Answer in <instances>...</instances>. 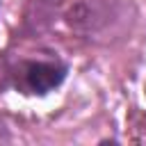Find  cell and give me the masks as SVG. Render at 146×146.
Here are the masks:
<instances>
[{"instance_id":"cell-3","label":"cell","mask_w":146,"mask_h":146,"mask_svg":"<svg viewBox=\"0 0 146 146\" xmlns=\"http://www.w3.org/2000/svg\"><path fill=\"white\" fill-rule=\"evenodd\" d=\"M62 9L64 5L59 0H30L23 11V27L30 34H41L62 18Z\"/></svg>"},{"instance_id":"cell-2","label":"cell","mask_w":146,"mask_h":146,"mask_svg":"<svg viewBox=\"0 0 146 146\" xmlns=\"http://www.w3.org/2000/svg\"><path fill=\"white\" fill-rule=\"evenodd\" d=\"M18 73L21 87L27 94L46 96L66 80L68 66L59 59H25L18 64Z\"/></svg>"},{"instance_id":"cell-4","label":"cell","mask_w":146,"mask_h":146,"mask_svg":"<svg viewBox=\"0 0 146 146\" xmlns=\"http://www.w3.org/2000/svg\"><path fill=\"white\" fill-rule=\"evenodd\" d=\"M144 94H146V87H144Z\"/></svg>"},{"instance_id":"cell-1","label":"cell","mask_w":146,"mask_h":146,"mask_svg":"<svg viewBox=\"0 0 146 146\" xmlns=\"http://www.w3.org/2000/svg\"><path fill=\"white\" fill-rule=\"evenodd\" d=\"M135 16L137 9L130 0H71L62 9L68 30L96 43L125 34Z\"/></svg>"}]
</instances>
